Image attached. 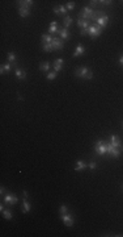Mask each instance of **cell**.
Instances as JSON below:
<instances>
[{
	"mask_svg": "<svg viewBox=\"0 0 123 237\" xmlns=\"http://www.w3.org/2000/svg\"><path fill=\"white\" fill-rule=\"evenodd\" d=\"M99 16H102L101 12H98V11L96 12L94 9H92V8H89V7L82 8V11L79 15L80 19H85V20H89V21H93V20L97 21V19H98Z\"/></svg>",
	"mask_w": 123,
	"mask_h": 237,
	"instance_id": "1",
	"label": "cell"
},
{
	"mask_svg": "<svg viewBox=\"0 0 123 237\" xmlns=\"http://www.w3.org/2000/svg\"><path fill=\"white\" fill-rule=\"evenodd\" d=\"M76 76L77 78H82V79H93V72L90 71L89 69H86V67H80V69H77L75 71Z\"/></svg>",
	"mask_w": 123,
	"mask_h": 237,
	"instance_id": "2",
	"label": "cell"
},
{
	"mask_svg": "<svg viewBox=\"0 0 123 237\" xmlns=\"http://www.w3.org/2000/svg\"><path fill=\"white\" fill-rule=\"evenodd\" d=\"M94 150H96V153L98 155H103V154H106V151H107V146H106V144L102 142V141H97L96 145H94Z\"/></svg>",
	"mask_w": 123,
	"mask_h": 237,
	"instance_id": "3",
	"label": "cell"
},
{
	"mask_svg": "<svg viewBox=\"0 0 123 237\" xmlns=\"http://www.w3.org/2000/svg\"><path fill=\"white\" fill-rule=\"evenodd\" d=\"M101 31H102V28L98 27V25H90L88 28V35L92 38H96L101 35Z\"/></svg>",
	"mask_w": 123,
	"mask_h": 237,
	"instance_id": "4",
	"label": "cell"
},
{
	"mask_svg": "<svg viewBox=\"0 0 123 237\" xmlns=\"http://www.w3.org/2000/svg\"><path fill=\"white\" fill-rule=\"evenodd\" d=\"M106 146H107V151H106V154L111 155L113 158H118L120 154H122V150H120V149L114 148V146H113L111 144H107Z\"/></svg>",
	"mask_w": 123,
	"mask_h": 237,
	"instance_id": "5",
	"label": "cell"
},
{
	"mask_svg": "<svg viewBox=\"0 0 123 237\" xmlns=\"http://www.w3.org/2000/svg\"><path fill=\"white\" fill-rule=\"evenodd\" d=\"M110 144L113 145L114 148L120 149V150L123 151V144L120 142V140H119V137H118V136H115V134L110 136Z\"/></svg>",
	"mask_w": 123,
	"mask_h": 237,
	"instance_id": "6",
	"label": "cell"
},
{
	"mask_svg": "<svg viewBox=\"0 0 123 237\" xmlns=\"http://www.w3.org/2000/svg\"><path fill=\"white\" fill-rule=\"evenodd\" d=\"M52 49L54 50H62L63 49V46H64V44H63V40H60L59 37H54L52 38Z\"/></svg>",
	"mask_w": 123,
	"mask_h": 237,
	"instance_id": "7",
	"label": "cell"
},
{
	"mask_svg": "<svg viewBox=\"0 0 123 237\" xmlns=\"http://www.w3.org/2000/svg\"><path fill=\"white\" fill-rule=\"evenodd\" d=\"M107 23H109V17H107L106 15H102V16H99V17L97 19V25L101 27L102 29H103V28H106Z\"/></svg>",
	"mask_w": 123,
	"mask_h": 237,
	"instance_id": "8",
	"label": "cell"
},
{
	"mask_svg": "<svg viewBox=\"0 0 123 237\" xmlns=\"http://www.w3.org/2000/svg\"><path fill=\"white\" fill-rule=\"evenodd\" d=\"M90 21L89 20H85V19H77V27L80 28V31H81V29H88L89 27H90Z\"/></svg>",
	"mask_w": 123,
	"mask_h": 237,
	"instance_id": "9",
	"label": "cell"
},
{
	"mask_svg": "<svg viewBox=\"0 0 123 237\" xmlns=\"http://www.w3.org/2000/svg\"><path fill=\"white\" fill-rule=\"evenodd\" d=\"M62 220H63V223H64L67 227H72V225H73V217H72L71 215H68V213L63 215V216H62Z\"/></svg>",
	"mask_w": 123,
	"mask_h": 237,
	"instance_id": "10",
	"label": "cell"
},
{
	"mask_svg": "<svg viewBox=\"0 0 123 237\" xmlns=\"http://www.w3.org/2000/svg\"><path fill=\"white\" fill-rule=\"evenodd\" d=\"M4 202L7 203V204H16V203L18 202V199H17V196L8 194V195L5 196V198H4Z\"/></svg>",
	"mask_w": 123,
	"mask_h": 237,
	"instance_id": "11",
	"label": "cell"
},
{
	"mask_svg": "<svg viewBox=\"0 0 123 237\" xmlns=\"http://www.w3.org/2000/svg\"><path fill=\"white\" fill-rule=\"evenodd\" d=\"M58 33L60 35L62 40H68V38H69V32H68V29H67V28H64V27L60 28V29L58 31Z\"/></svg>",
	"mask_w": 123,
	"mask_h": 237,
	"instance_id": "12",
	"label": "cell"
},
{
	"mask_svg": "<svg viewBox=\"0 0 123 237\" xmlns=\"http://www.w3.org/2000/svg\"><path fill=\"white\" fill-rule=\"evenodd\" d=\"M63 65H64V61H63V59H62V58L56 59V61L54 62V71L55 72L60 71V70L63 69Z\"/></svg>",
	"mask_w": 123,
	"mask_h": 237,
	"instance_id": "13",
	"label": "cell"
},
{
	"mask_svg": "<svg viewBox=\"0 0 123 237\" xmlns=\"http://www.w3.org/2000/svg\"><path fill=\"white\" fill-rule=\"evenodd\" d=\"M18 3V8L20 7H24V8H30L33 5V0H22V1H17Z\"/></svg>",
	"mask_w": 123,
	"mask_h": 237,
	"instance_id": "14",
	"label": "cell"
},
{
	"mask_svg": "<svg viewBox=\"0 0 123 237\" xmlns=\"http://www.w3.org/2000/svg\"><path fill=\"white\" fill-rule=\"evenodd\" d=\"M84 53H85V48H84L81 44H79L77 48H76V52L73 53V57H80V55H82Z\"/></svg>",
	"mask_w": 123,
	"mask_h": 237,
	"instance_id": "15",
	"label": "cell"
},
{
	"mask_svg": "<svg viewBox=\"0 0 123 237\" xmlns=\"http://www.w3.org/2000/svg\"><path fill=\"white\" fill-rule=\"evenodd\" d=\"M86 167H88V165H86L84 161H77V165H76V167H75V171H84Z\"/></svg>",
	"mask_w": 123,
	"mask_h": 237,
	"instance_id": "16",
	"label": "cell"
},
{
	"mask_svg": "<svg viewBox=\"0 0 123 237\" xmlns=\"http://www.w3.org/2000/svg\"><path fill=\"white\" fill-rule=\"evenodd\" d=\"M14 74H16V78H17L18 80H24V79L26 78V72H25L24 70L16 69V71H14Z\"/></svg>",
	"mask_w": 123,
	"mask_h": 237,
	"instance_id": "17",
	"label": "cell"
},
{
	"mask_svg": "<svg viewBox=\"0 0 123 237\" xmlns=\"http://www.w3.org/2000/svg\"><path fill=\"white\" fill-rule=\"evenodd\" d=\"M18 12H20V16H21V17H27V16L30 15V8L20 7V8H18Z\"/></svg>",
	"mask_w": 123,
	"mask_h": 237,
	"instance_id": "18",
	"label": "cell"
},
{
	"mask_svg": "<svg viewBox=\"0 0 123 237\" xmlns=\"http://www.w3.org/2000/svg\"><path fill=\"white\" fill-rule=\"evenodd\" d=\"M58 23H56V21H52L51 24H50V27H48V32H50V33H58Z\"/></svg>",
	"mask_w": 123,
	"mask_h": 237,
	"instance_id": "19",
	"label": "cell"
},
{
	"mask_svg": "<svg viewBox=\"0 0 123 237\" xmlns=\"http://www.w3.org/2000/svg\"><path fill=\"white\" fill-rule=\"evenodd\" d=\"M54 12L56 15H64V13H67V8L63 7V5H59V7L54 8Z\"/></svg>",
	"mask_w": 123,
	"mask_h": 237,
	"instance_id": "20",
	"label": "cell"
},
{
	"mask_svg": "<svg viewBox=\"0 0 123 237\" xmlns=\"http://www.w3.org/2000/svg\"><path fill=\"white\" fill-rule=\"evenodd\" d=\"M30 210H31V206H30V203H29V200L24 199V203H22V212H29Z\"/></svg>",
	"mask_w": 123,
	"mask_h": 237,
	"instance_id": "21",
	"label": "cell"
},
{
	"mask_svg": "<svg viewBox=\"0 0 123 237\" xmlns=\"http://www.w3.org/2000/svg\"><path fill=\"white\" fill-rule=\"evenodd\" d=\"M52 38L50 35H42V44H51L52 42Z\"/></svg>",
	"mask_w": 123,
	"mask_h": 237,
	"instance_id": "22",
	"label": "cell"
},
{
	"mask_svg": "<svg viewBox=\"0 0 123 237\" xmlns=\"http://www.w3.org/2000/svg\"><path fill=\"white\" fill-rule=\"evenodd\" d=\"M39 70H42V71H48V70H50V62H42L41 65H39Z\"/></svg>",
	"mask_w": 123,
	"mask_h": 237,
	"instance_id": "23",
	"label": "cell"
},
{
	"mask_svg": "<svg viewBox=\"0 0 123 237\" xmlns=\"http://www.w3.org/2000/svg\"><path fill=\"white\" fill-rule=\"evenodd\" d=\"M63 24H64V28H67V29H68V28L71 27V24H72V17H69V16H65L64 20H63Z\"/></svg>",
	"mask_w": 123,
	"mask_h": 237,
	"instance_id": "24",
	"label": "cell"
},
{
	"mask_svg": "<svg viewBox=\"0 0 123 237\" xmlns=\"http://www.w3.org/2000/svg\"><path fill=\"white\" fill-rule=\"evenodd\" d=\"M42 49H43V52H46V53L52 52V50H54L51 44H42Z\"/></svg>",
	"mask_w": 123,
	"mask_h": 237,
	"instance_id": "25",
	"label": "cell"
},
{
	"mask_svg": "<svg viewBox=\"0 0 123 237\" xmlns=\"http://www.w3.org/2000/svg\"><path fill=\"white\" fill-rule=\"evenodd\" d=\"M10 67H12V66H10V63H5V65H1V70H0V72H1V74H4L5 71H9Z\"/></svg>",
	"mask_w": 123,
	"mask_h": 237,
	"instance_id": "26",
	"label": "cell"
},
{
	"mask_svg": "<svg viewBox=\"0 0 123 237\" xmlns=\"http://www.w3.org/2000/svg\"><path fill=\"white\" fill-rule=\"evenodd\" d=\"M7 58H8V61H9V62H14V61H16V54H14L13 52H9L7 54Z\"/></svg>",
	"mask_w": 123,
	"mask_h": 237,
	"instance_id": "27",
	"label": "cell"
},
{
	"mask_svg": "<svg viewBox=\"0 0 123 237\" xmlns=\"http://www.w3.org/2000/svg\"><path fill=\"white\" fill-rule=\"evenodd\" d=\"M3 216L5 217V219L10 220V219H12V212H10L9 210H5V211H3Z\"/></svg>",
	"mask_w": 123,
	"mask_h": 237,
	"instance_id": "28",
	"label": "cell"
},
{
	"mask_svg": "<svg viewBox=\"0 0 123 237\" xmlns=\"http://www.w3.org/2000/svg\"><path fill=\"white\" fill-rule=\"evenodd\" d=\"M46 78L48 79V80H54L55 78H56V72L52 71V72H48L47 75H46Z\"/></svg>",
	"mask_w": 123,
	"mask_h": 237,
	"instance_id": "29",
	"label": "cell"
},
{
	"mask_svg": "<svg viewBox=\"0 0 123 237\" xmlns=\"http://www.w3.org/2000/svg\"><path fill=\"white\" fill-rule=\"evenodd\" d=\"M60 216H63V215H65V213L68 212V210H67V207L65 206H60Z\"/></svg>",
	"mask_w": 123,
	"mask_h": 237,
	"instance_id": "30",
	"label": "cell"
},
{
	"mask_svg": "<svg viewBox=\"0 0 123 237\" xmlns=\"http://www.w3.org/2000/svg\"><path fill=\"white\" fill-rule=\"evenodd\" d=\"M67 9H69V11H72L73 9V8H75V3H73V1H69V3H67Z\"/></svg>",
	"mask_w": 123,
	"mask_h": 237,
	"instance_id": "31",
	"label": "cell"
},
{
	"mask_svg": "<svg viewBox=\"0 0 123 237\" xmlns=\"http://www.w3.org/2000/svg\"><path fill=\"white\" fill-rule=\"evenodd\" d=\"M88 167L90 169V170H96V167H97V163H96V162H90V163H89V165H88Z\"/></svg>",
	"mask_w": 123,
	"mask_h": 237,
	"instance_id": "32",
	"label": "cell"
},
{
	"mask_svg": "<svg viewBox=\"0 0 123 237\" xmlns=\"http://www.w3.org/2000/svg\"><path fill=\"white\" fill-rule=\"evenodd\" d=\"M80 35H81V36H86V35H88V29H81V31H80Z\"/></svg>",
	"mask_w": 123,
	"mask_h": 237,
	"instance_id": "33",
	"label": "cell"
},
{
	"mask_svg": "<svg viewBox=\"0 0 123 237\" xmlns=\"http://www.w3.org/2000/svg\"><path fill=\"white\" fill-rule=\"evenodd\" d=\"M22 195H24V199H27V191H22Z\"/></svg>",
	"mask_w": 123,
	"mask_h": 237,
	"instance_id": "34",
	"label": "cell"
},
{
	"mask_svg": "<svg viewBox=\"0 0 123 237\" xmlns=\"http://www.w3.org/2000/svg\"><path fill=\"white\" fill-rule=\"evenodd\" d=\"M4 191H5V190H4V187H3V186H1V187H0V194H1V195H3V194H4Z\"/></svg>",
	"mask_w": 123,
	"mask_h": 237,
	"instance_id": "35",
	"label": "cell"
},
{
	"mask_svg": "<svg viewBox=\"0 0 123 237\" xmlns=\"http://www.w3.org/2000/svg\"><path fill=\"white\" fill-rule=\"evenodd\" d=\"M119 62H120V65H123V57H122V58L119 59Z\"/></svg>",
	"mask_w": 123,
	"mask_h": 237,
	"instance_id": "36",
	"label": "cell"
},
{
	"mask_svg": "<svg viewBox=\"0 0 123 237\" xmlns=\"http://www.w3.org/2000/svg\"><path fill=\"white\" fill-rule=\"evenodd\" d=\"M122 125H123V124H122Z\"/></svg>",
	"mask_w": 123,
	"mask_h": 237,
	"instance_id": "37",
	"label": "cell"
}]
</instances>
